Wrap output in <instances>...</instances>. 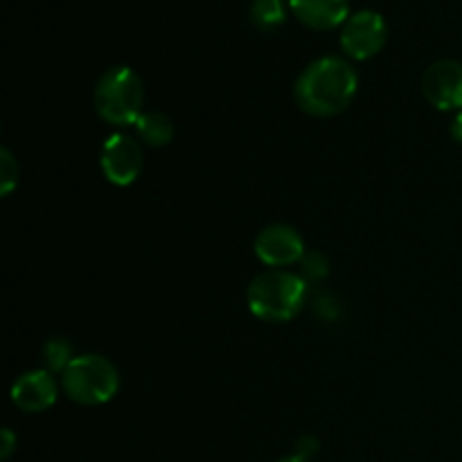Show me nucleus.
<instances>
[{"instance_id":"1","label":"nucleus","mask_w":462,"mask_h":462,"mask_svg":"<svg viewBox=\"0 0 462 462\" xmlns=\"http://www.w3.org/2000/svg\"><path fill=\"white\" fill-rule=\"evenodd\" d=\"M359 75L343 57H320L311 61L296 79L293 97L300 111L314 117H334L356 97Z\"/></svg>"},{"instance_id":"2","label":"nucleus","mask_w":462,"mask_h":462,"mask_svg":"<svg viewBox=\"0 0 462 462\" xmlns=\"http://www.w3.org/2000/svg\"><path fill=\"white\" fill-rule=\"evenodd\" d=\"M307 300V280L284 269H269L248 284L246 305L264 323H289Z\"/></svg>"},{"instance_id":"3","label":"nucleus","mask_w":462,"mask_h":462,"mask_svg":"<svg viewBox=\"0 0 462 462\" xmlns=\"http://www.w3.org/2000/svg\"><path fill=\"white\" fill-rule=\"evenodd\" d=\"M97 116L113 126H129L138 122L144 106V86L138 72L129 66L108 68L93 90Z\"/></svg>"},{"instance_id":"4","label":"nucleus","mask_w":462,"mask_h":462,"mask_svg":"<svg viewBox=\"0 0 462 462\" xmlns=\"http://www.w3.org/2000/svg\"><path fill=\"white\" fill-rule=\"evenodd\" d=\"M61 388L75 404L99 406L120 391L117 368L102 355H79L61 373Z\"/></svg>"},{"instance_id":"5","label":"nucleus","mask_w":462,"mask_h":462,"mask_svg":"<svg viewBox=\"0 0 462 462\" xmlns=\"http://www.w3.org/2000/svg\"><path fill=\"white\" fill-rule=\"evenodd\" d=\"M388 41V25L383 16L373 9H359L350 14L341 27V48L346 57L355 61H368L377 57Z\"/></svg>"},{"instance_id":"6","label":"nucleus","mask_w":462,"mask_h":462,"mask_svg":"<svg viewBox=\"0 0 462 462\" xmlns=\"http://www.w3.org/2000/svg\"><path fill=\"white\" fill-rule=\"evenodd\" d=\"M99 167L108 183L116 188H129L143 174V147L138 140L126 134L108 135L99 153Z\"/></svg>"},{"instance_id":"7","label":"nucleus","mask_w":462,"mask_h":462,"mask_svg":"<svg viewBox=\"0 0 462 462\" xmlns=\"http://www.w3.org/2000/svg\"><path fill=\"white\" fill-rule=\"evenodd\" d=\"M257 260L269 269H287L305 257V242L293 226L271 224L260 230L253 244Z\"/></svg>"},{"instance_id":"8","label":"nucleus","mask_w":462,"mask_h":462,"mask_svg":"<svg viewBox=\"0 0 462 462\" xmlns=\"http://www.w3.org/2000/svg\"><path fill=\"white\" fill-rule=\"evenodd\" d=\"M422 93L438 111H462V63L440 59L424 70Z\"/></svg>"},{"instance_id":"9","label":"nucleus","mask_w":462,"mask_h":462,"mask_svg":"<svg viewBox=\"0 0 462 462\" xmlns=\"http://www.w3.org/2000/svg\"><path fill=\"white\" fill-rule=\"evenodd\" d=\"M59 397L57 382L48 370H30L21 374L12 386V402L25 413H43L52 409Z\"/></svg>"},{"instance_id":"10","label":"nucleus","mask_w":462,"mask_h":462,"mask_svg":"<svg viewBox=\"0 0 462 462\" xmlns=\"http://www.w3.org/2000/svg\"><path fill=\"white\" fill-rule=\"evenodd\" d=\"M293 16L310 30L328 32L350 18V0H289Z\"/></svg>"},{"instance_id":"11","label":"nucleus","mask_w":462,"mask_h":462,"mask_svg":"<svg viewBox=\"0 0 462 462\" xmlns=\"http://www.w3.org/2000/svg\"><path fill=\"white\" fill-rule=\"evenodd\" d=\"M134 126L140 143H144L147 147H167L174 140V125L165 113L144 111Z\"/></svg>"},{"instance_id":"12","label":"nucleus","mask_w":462,"mask_h":462,"mask_svg":"<svg viewBox=\"0 0 462 462\" xmlns=\"http://www.w3.org/2000/svg\"><path fill=\"white\" fill-rule=\"evenodd\" d=\"M287 21V0H253L251 23L262 32L278 30Z\"/></svg>"},{"instance_id":"13","label":"nucleus","mask_w":462,"mask_h":462,"mask_svg":"<svg viewBox=\"0 0 462 462\" xmlns=\"http://www.w3.org/2000/svg\"><path fill=\"white\" fill-rule=\"evenodd\" d=\"M75 359V352H72V346L66 341V338H50L43 347V364L48 373H59L70 365V361Z\"/></svg>"},{"instance_id":"14","label":"nucleus","mask_w":462,"mask_h":462,"mask_svg":"<svg viewBox=\"0 0 462 462\" xmlns=\"http://www.w3.org/2000/svg\"><path fill=\"white\" fill-rule=\"evenodd\" d=\"M18 162L9 149H0V194L9 197L12 189L18 185Z\"/></svg>"},{"instance_id":"15","label":"nucleus","mask_w":462,"mask_h":462,"mask_svg":"<svg viewBox=\"0 0 462 462\" xmlns=\"http://www.w3.org/2000/svg\"><path fill=\"white\" fill-rule=\"evenodd\" d=\"M302 266V278L305 280H323L329 273V262L323 253L319 251H307L300 262Z\"/></svg>"},{"instance_id":"16","label":"nucleus","mask_w":462,"mask_h":462,"mask_svg":"<svg viewBox=\"0 0 462 462\" xmlns=\"http://www.w3.org/2000/svg\"><path fill=\"white\" fill-rule=\"evenodd\" d=\"M296 456H300V458H305V460H310L311 456L316 454V451H319V442L314 440V438L311 436H307V438H300V440H298V447H296Z\"/></svg>"},{"instance_id":"17","label":"nucleus","mask_w":462,"mask_h":462,"mask_svg":"<svg viewBox=\"0 0 462 462\" xmlns=\"http://www.w3.org/2000/svg\"><path fill=\"white\" fill-rule=\"evenodd\" d=\"M3 447H0V458L7 460L9 456H12L14 447H16V438H14V433L9 431V429H3Z\"/></svg>"},{"instance_id":"18","label":"nucleus","mask_w":462,"mask_h":462,"mask_svg":"<svg viewBox=\"0 0 462 462\" xmlns=\"http://www.w3.org/2000/svg\"><path fill=\"white\" fill-rule=\"evenodd\" d=\"M449 134H451V138L456 140V143L462 144V111L456 113V116H454V120H451Z\"/></svg>"},{"instance_id":"19","label":"nucleus","mask_w":462,"mask_h":462,"mask_svg":"<svg viewBox=\"0 0 462 462\" xmlns=\"http://www.w3.org/2000/svg\"><path fill=\"white\" fill-rule=\"evenodd\" d=\"M278 462H310V460L300 458V456H284V458H280Z\"/></svg>"}]
</instances>
